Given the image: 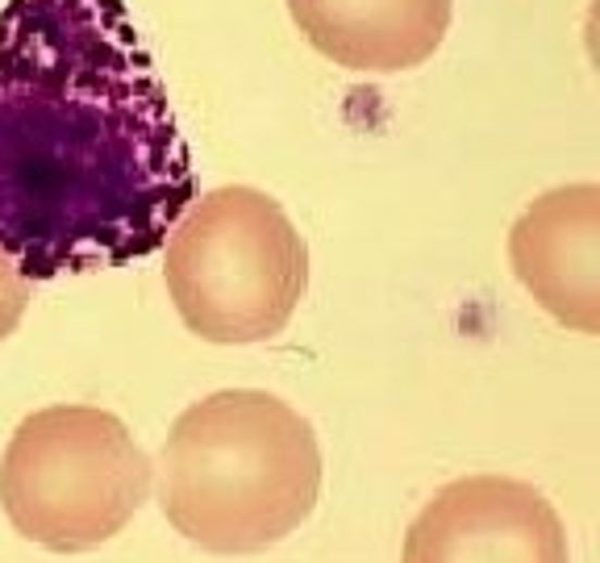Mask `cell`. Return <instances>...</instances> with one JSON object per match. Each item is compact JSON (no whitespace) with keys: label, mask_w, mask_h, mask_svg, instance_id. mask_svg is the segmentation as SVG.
Returning <instances> with one entry per match:
<instances>
[{"label":"cell","mask_w":600,"mask_h":563,"mask_svg":"<svg viewBox=\"0 0 600 563\" xmlns=\"http://www.w3.org/2000/svg\"><path fill=\"white\" fill-rule=\"evenodd\" d=\"M400 563H572L547 492L509 476L438 488L404 535Z\"/></svg>","instance_id":"cell-5"},{"label":"cell","mask_w":600,"mask_h":563,"mask_svg":"<svg viewBox=\"0 0 600 563\" xmlns=\"http://www.w3.org/2000/svg\"><path fill=\"white\" fill-rule=\"evenodd\" d=\"M192 159L122 0L0 9V251L25 280L154 255Z\"/></svg>","instance_id":"cell-1"},{"label":"cell","mask_w":600,"mask_h":563,"mask_svg":"<svg viewBox=\"0 0 600 563\" xmlns=\"http://www.w3.org/2000/svg\"><path fill=\"white\" fill-rule=\"evenodd\" d=\"M25 305H29V280L9 263V255L0 251V342L17 330Z\"/></svg>","instance_id":"cell-8"},{"label":"cell","mask_w":600,"mask_h":563,"mask_svg":"<svg viewBox=\"0 0 600 563\" xmlns=\"http://www.w3.org/2000/svg\"><path fill=\"white\" fill-rule=\"evenodd\" d=\"M163 247L167 292L204 342H267L292 322L309 288L304 238L284 205L250 184L192 197Z\"/></svg>","instance_id":"cell-3"},{"label":"cell","mask_w":600,"mask_h":563,"mask_svg":"<svg viewBox=\"0 0 600 563\" xmlns=\"http://www.w3.org/2000/svg\"><path fill=\"white\" fill-rule=\"evenodd\" d=\"M309 47L347 72L397 76L442 47L454 0H288Z\"/></svg>","instance_id":"cell-7"},{"label":"cell","mask_w":600,"mask_h":563,"mask_svg":"<svg viewBox=\"0 0 600 563\" xmlns=\"http://www.w3.org/2000/svg\"><path fill=\"white\" fill-rule=\"evenodd\" d=\"M322 447L288 401L225 388L175 417L159 460V510L213 555H259L317 510Z\"/></svg>","instance_id":"cell-2"},{"label":"cell","mask_w":600,"mask_h":563,"mask_svg":"<svg viewBox=\"0 0 600 563\" xmlns=\"http://www.w3.org/2000/svg\"><path fill=\"white\" fill-rule=\"evenodd\" d=\"M150 497V460L117 413L50 405L13 430L0 460V510L47 551L75 555L122 535Z\"/></svg>","instance_id":"cell-4"},{"label":"cell","mask_w":600,"mask_h":563,"mask_svg":"<svg viewBox=\"0 0 600 563\" xmlns=\"http://www.w3.org/2000/svg\"><path fill=\"white\" fill-rule=\"evenodd\" d=\"M509 263L554 322L600 334V188L542 192L509 230Z\"/></svg>","instance_id":"cell-6"}]
</instances>
